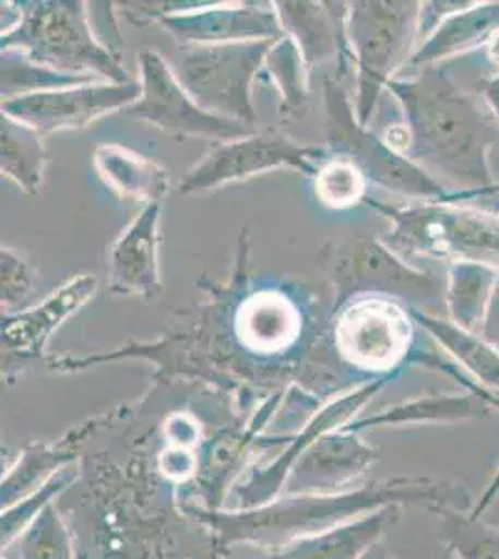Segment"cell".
I'll use <instances>...</instances> for the list:
<instances>
[{
    "mask_svg": "<svg viewBox=\"0 0 499 559\" xmlns=\"http://www.w3.org/2000/svg\"><path fill=\"white\" fill-rule=\"evenodd\" d=\"M494 411L487 401L474 394H430L403 401L377 414L351 419L345 431L366 432L379 427L411 426V424H461L485 418Z\"/></svg>",
    "mask_w": 499,
    "mask_h": 559,
    "instance_id": "obj_23",
    "label": "cell"
},
{
    "mask_svg": "<svg viewBox=\"0 0 499 559\" xmlns=\"http://www.w3.org/2000/svg\"><path fill=\"white\" fill-rule=\"evenodd\" d=\"M31 276L26 265L10 250H2V305H15L28 295Z\"/></svg>",
    "mask_w": 499,
    "mask_h": 559,
    "instance_id": "obj_33",
    "label": "cell"
},
{
    "mask_svg": "<svg viewBox=\"0 0 499 559\" xmlns=\"http://www.w3.org/2000/svg\"><path fill=\"white\" fill-rule=\"evenodd\" d=\"M142 408L88 419L79 477L58 498L79 559H222L215 534L185 509L158 464L161 419Z\"/></svg>",
    "mask_w": 499,
    "mask_h": 559,
    "instance_id": "obj_1",
    "label": "cell"
},
{
    "mask_svg": "<svg viewBox=\"0 0 499 559\" xmlns=\"http://www.w3.org/2000/svg\"><path fill=\"white\" fill-rule=\"evenodd\" d=\"M440 508L472 511L470 490L453 479L429 476H393L367 479L354 489L335 495L280 496L256 509L185 508L211 527L224 552L235 547L278 550L295 540L321 534L343 522L384 508Z\"/></svg>",
    "mask_w": 499,
    "mask_h": 559,
    "instance_id": "obj_2",
    "label": "cell"
},
{
    "mask_svg": "<svg viewBox=\"0 0 499 559\" xmlns=\"http://www.w3.org/2000/svg\"><path fill=\"white\" fill-rule=\"evenodd\" d=\"M326 99L330 103L329 115L332 116L330 129L334 146L342 150L343 157L360 166L366 178L373 179L375 183L382 185L388 191L419 198L424 202L461 204L459 192L445 191L421 166L414 165L392 150L382 136L367 131L366 126H361L348 110L342 92L332 90V96Z\"/></svg>",
    "mask_w": 499,
    "mask_h": 559,
    "instance_id": "obj_9",
    "label": "cell"
},
{
    "mask_svg": "<svg viewBox=\"0 0 499 559\" xmlns=\"http://www.w3.org/2000/svg\"><path fill=\"white\" fill-rule=\"evenodd\" d=\"M142 96L136 83L97 84L81 88L45 90L2 103V112L34 131L57 133L81 129L110 110L131 107Z\"/></svg>",
    "mask_w": 499,
    "mask_h": 559,
    "instance_id": "obj_12",
    "label": "cell"
},
{
    "mask_svg": "<svg viewBox=\"0 0 499 559\" xmlns=\"http://www.w3.org/2000/svg\"><path fill=\"white\" fill-rule=\"evenodd\" d=\"M499 496V466L494 472V476L490 477V481L487 484V489L483 490V495L479 496V500L474 503V508H472V515L474 516H483L485 515V511L490 509L496 500H498Z\"/></svg>",
    "mask_w": 499,
    "mask_h": 559,
    "instance_id": "obj_36",
    "label": "cell"
},
{
    "mask_svg": "<svg viewBox=\"0 0 499 559\" xmlns=\"http://www.w3.org/2000/svg\"><path fill=\"white\" fill-rule=\"evenodd\" d=\"M472 0H430L419 4V17H417V36L429 38L430 34L442 25L443 21L455 13L472 7Z\"/></svg>",
    "mask_w": 499,
    "mask_h": 559,
    "instance_id": "obj_34",
    "label": "cell"
},
{
    "mask_svg": "<svg viewBox=\"0 0 499 559\" xmlns=\"http://www.w3.org/2000/svg\"><path fill=\"white\" fill-rule=\"evenodd\" d=\"M222 559H278V556L265 548L235 547L229 548Z\"/></svg>",
    "mask_w": 499,
    "mask_h": 559,
    "instance_id": "obj_37",
    "label": "cell"
},
{
    "mask_svg": "<svg viewBox=\"0 0 499 559\" xmlns=\"http://www.w3.org/2000/svg\"><path fill=\"white\" fill-rule=\"evenodd\" d=\"M95 166L115 191L121 197L147 200L161 204L168 192V174L165 168L147 160L142 155L120 146H102L95 152Z\"/></svg>",
    "mask_w": 499,
    "mask_h": 559,
    "instance_id": "obj_26",
    "label": "cell"
},
{
    "mask_svg": "<svg viewBox=\"0 0 499 559\" xmlns=\"http://www.w3.org/2000/svg\"><path fill=\"white\" fill-rule=\"evenodd\" d=\"M412 318L480 386L499 395V353L479 334L464 331L448 318L411 310Z\"/></svg>",
    "mask_w": 499,
    "mask_h": 559,
    "instance_id": "obj_24",
    "label": "cell"
},
{
    "mask_svg": "<svg viewBox=\"0 0 499 559\" xmlns=\"http://www.w3.org/2000/svg\"><path fill=\"white\" fill-rule=\"evenodd\" d=\"M272 39H256L242 44L185 47L179 62V83L194 102L222 118L256 126V112L250 103L252 76Z\"/></svg>",
    "mask_w": 499,
    "mask_h": 559,
    "instance_id": "obj_8",
    "label": "cell"
},
{
    "mask_svg": "<svg viewBox=\"0 0 499 559\" xmlns=\"http://www.w3.org/2000/svg\"><path fill=\"white\" fill-rule=\"evenodd\" d=\"M380 461V452L367 444L361 432H324L293 464L282 496L335 495L367 481Z\"/></svg>",
    "mask_w": 499,
    "mask_h": 559,
    "instance_id": "obj_14",
    "label": "cell"
},
{
    "mask_svg": "<svg viewBox=\"0 0 499 559\" xmlns=\"http://www.w3.org/2000/svg\"><path fill=\"white\" fill-rule=\"evenodd\" d=\"M499 34L498 2H474L472 7L451 15L425 39L408 64L414 68L438 66L448 58L487 47Z\"/></svg>",
    "mask_w": 499,
    "mask_h": 559,
    "instance_id": "obj_22",
    "label": "cell"
},
{
    "mask_svg": "<svg viewBox=\"0 0 499 559\" xmlns=\"http://www.w3.org/2000/svg\"><path fill=\"white\" fill-rule=\"evenodd\" d=\"M317 155H323V152L297 146L282 134H250L209 153L181 181L179 191L181 194L209 191L235 179H245L252 174L284 165L297 166L311 173V159Z\"/></svg>",
    "mask_w": 499,
    "mask_h": 559,
    "instance_id": "obj_15",
    "label": "cell"
},
{
    "mask_svg": "<svg viewBox=\"0 0 499 559\" xmlns=\"http://www.w3.org/2000/svg\"><path fill=\"white\" fill-rule=\"evenodd\" d=\"M163 25L183 44H216L237 39L256 41V38H284L282 23L271 10L260 8H213L197 13L163 17Z\"/></svg>",
    "mask_w": 499,
    "mask_h": 559,
    "instance_id": "obj_17",
    "label": "cell"
},
{
    "mask_svg": "<svg viewBox=\"0 0 499 559\" xmlns=\"http://www.w3.org/2000/svg\"><path fill=\"white\" fill-rule=\"evenodd\" d=\"M392 379L395 377H382V379H373L361 384L351 394L337 397L319 413L313 414L304 427L289 432L287 442L278 453H274L272 457L261 459L260 463L253 464L247 476L240 479V484L229 496L226 509L245 511V509L261 508L274 502L284 492L285 481L289 477L293 464L297 463V459L308 450V445L324 432L335 431L348 424L354 414L361 407H366L367 403L373 400V395L379 394Z\"/></svg>",
    "mask_w": 499,
    "mask_h": 559,
    "instance_id": "obj_10",
    "label": "cell"
},
{
    "mask_svg": "<svg viewBox=\"0 0 499 559\" xmlns=\"http://www.w3.org/2000/svg\"><path fill=\"white\" fill-rule=\"evenodd\" d=\"M488 62L492 66L496 75H499V34L487 45Z\"/></svg>",
    "mask_w": 499,
    "mask_h": 559,
    "instance_id": "obj_40",
    "label": "cell"
},
{
    "mask_svg": "<svg viewBox=\"0 0 499 559\" xmlns=\"http://www.w3.org/2000/svg\"><path fill=\"white\" fill-rule=\"evenodd\" d=\"M302 331L300 312L278 292L256 293L240 305L235 332L240 347L258 356H278Z\"/></svg>",
    "mask_w": 499,
    "mask_h": 559,
    "instance_id": "obj_18",
    "label": "cell"
},
{
    "mask_svg": "<svg viewBox=\"0 0 499 559\" xmlns=\"http://www.w3.org/2000/svg\"><path fill=\"white\" fill-rule=\"evenodd\" d=\"M26 8L25 20L13 33L2 36L4 47H23L34 64L51 70H95L116 84L131 83L112 55L90 33L83 4L39 2Z\"/></svg>",
    "mask_w": 499,
    "mask_h": 559,
    "instance_id": "obj_6",
    "label": "cell"
},
{
    "mask_svg": "<svg viewBox=\"0 0 499 559\" xmlns=\"http://www.w3.org/2000/svg\"><path fill=\"white\" fill-rule=\"evenodd\" d=\"M88 435V421L75 426L63 435L62 439L47 442H31L21 450L20 457L8 468L0 485L2 509L44 487L52 476L68 466L79 463L84 440Z\"/></svg>",
    "mask_w": 499,
    "mask_h": 559,
    "instance_id": "obj_19",
    "label": "cell"
},
{
    "mask_svg": "<svg viewBox=\"0 0 499 559\" xmlns=\"http://www.w3.org/2000/svg\"><path fill=\"white\" fill-rule=\"evenodd\" d=\"M360 559H395L393 558V554L390 552V548H388V545H385V540H379L377 545H373V547L369 548L364 556H361Z\"/></svg>",
    "mask_w": 499,
    "mask_h": 559,
    "instance_id": "obj_39",
    "label": "cell"
},
{
    "mask_svg": "<svg viewBox=\"0 0 499 559\" xmlns=\"http://www.w3.org/2000/svg\"><path fill=\"white\" fill-rule=\"evenodd\" d=\"M4 552H15L17 559H79L75 539L57 502L45 509Z\"/></svg>",
    "mask_w": 499,
    "mask_h": 559,
    "instance_id": "obj_29",
    "label": "cell"
},
{
    "mask_svg": "<svg viewBox=\"0 0 499 559\" xmlns=\"http://www.w3.org/2000/svg\"><path fill=\"white\" fill-rule=\"evenodd\" d=\"M92 76L71 75V73H58L51 68L34 64L28 58L20 57V64L15 62L12 52L2 55V96L4 102L12 99V94L21 90L38 88H68L73 84L90 83Z\"/></svg>",
    "mask_w": 499,
    "mask_h": 559,
    "instance_id": "obj_32",
    "label": "cell"
},
{
    "mask_svg": "<svg viewBox=\"0 0 499 559\" xmlns=\"http://www.w3.org/2000/svg\"><path fill=\"white\" fill-rule=\"evenodd\" d=\"M161 204H150L140 213L110 252L112 292L140 293L152 297L158 292L157 221Z\"/></svg>",
    "mask_w": 499,
    "mask_h": 559,
    "instance_id": "obj_21",
    "label": "cell"
},
{
    "mask_svg": "<svg viewBox=\"0 0 499 559\" xmlns=\"http://www.w3.org/2000/svg\"><path fill=\"white\" fill-rule=\"evenodd\" d=\"M393 224L390 242L405 254L475 261L499 271V215L449 202L392 207L367 200Z\"/></svg>",
    "mask_w": 499,
    "mask_h": 559,
    "instance_id": "obj_4",
    "label": "cell"
},
{
    "mask_svg": "<svg viewBox=\"0 0 499 559\" xmlns=\"http://www.w3.org/2000/svg\"><path fill=\"white\" fill-rule=\"evenodd\" d=\"M79 477V468L76 464L63 468L58 472L57 476H52L44 487H39L36 492L23 498L21 502L13 503L12 508L2 509V552L12 547L26 527L36 521L45 509L51 503L57 502L58 498L75 484Z\"/></svg>",
    "mask_w": 499,
    "mask_h": 559,
    "instance_id": "obj_30",
    "label": "cell"
},
{
    "mask_svg": "<svg viewBox=\"0 0 499 559\" xmlns=\"http://www.w3.org/2000/svg\"><path fill=\"white\" fill-rule=\"evenodd\" d=\"M142 96L126 108V115L150 121L168 134L237 140L253 134L247 123L213 115L194 102L155 51L140 52Z\"/></svg>",
    "mask_w": 499,
    "mask_h": 559,
    "instance_id": "obj_11",
    "label": "cell"
},
{
    "mask_svg": "<svg viewBox=\"0 0 499 559\" xmlns=\"http://www.w3.org/2000/svg\"><path fill=\"white\" fill-rule=\"evenodd\" d=\"M479 336L499 353V274L488 300L487 312L480 323Z\"/></svg>",
    "mask_w": 499,
    "mask_h": 559,
    "instance_id": "obj_35",
    "label": "cell"
},
{
    "mask_svg": "<svg viewBox=\"0 0 499 559\" xmlns=\"http://www.w3.org/2000/svg\"><path fill=\"white\" fill-rule=\"evenodd\" d=\"M343 278H348L356 293L390 297L411 310L438 318L448 316L445 278L406 265L390 248L375 239L358 242Z\"/></svg>",
    "mask_w": 499,
    "mask_h": 559,
    "instance_id": "obj_13",
    "label": "cell"
},
{
    "mask_svg": "<svg viewBox=\"0 0 499 559\" xmlns=\"http://www.w3.org/2000/svg\"><path fill=\"white\" fill-rule=\"evenodd\" d=\"M421 2H356L351 8L347 36L358 64L356 115L366 126L382 90L392 83L395 71L411 62V47L417 36Z\"/></svg>",
    "mask_w": 499,
    "mask_h": 559,
    "instance_id": "obj_5",
    "label": "cell"
},
{
    "mask_svg": "<svg viewBox=\"0 0 499 559\" xmlns=\"http://www.w3.org/2000/svg\"><path fill=\"white\" fill-rule=\"evenodd\" d=\"M316 192L319 200L332 210L353 207L366 198V174L347 157H335L319 168Z\"/></svg>",
    "mask_w": 499,
    "mask_h": 559,
    "instance_id": "obj_31",
    "label": "cell"
},
{
    "mask_svg": "<svg viewBox=\"0 0 499 559\" xmlns=\"http://www.w3.org/2000/svg\"><path fill=\"white\" fill-rule=\"evenodd\" d=\"M388 90L403 108L406 159L448 176L461 187L462 202L499 197L490 168V152L499 144L492 112L438 66L414 79H393Z\"/></svg>",
    "mask_w": 499,
    "mask_h": 559,
    "instance_id": "obj_3",
    "label": "cell"
},
{
    "mask_svg": "<svg viewBox=\"0 0 499 559\" xmlns=\"http://www.w3.org/2000/svg\"><path fill=\"white\" fill-rule=\"evenodd\" d=\"M2 559H13V558H10V556H8V554H2Z\"/></svg>",
    "mask_w": 499,
    "mask_h": 559,
    "instance_id": "obj_41",
    "label": "cell"
},
{
    "mask_svg": "<svg viewBox=\"0 0 499 559\" xmlns=\"http://www.w3.org/2000/svg\"><path fill=\"white\" fill-rule=\"evenodd\" d=\"M498 274V269L475 261H451L445 278L449 321L479 334Z\"/></svg>",
    "mask_w": 499,
    "mask_h": 559,
    "instance_id": "obj_25",
    "label": "cell"
},
{
    "mask_svg": "<svg viewBox=\"0 0 499 559\" xmlns=\"http://www.w3.org/2000/svg\"><path fill=\"white\" fill-rule=\"evenodd\" d=\"M483 96L487 102L488 110L499 123V75H492L483 84Z\"/></svg>",
    "mask_w": 499,
    "mask_h": 559,
    "instance_id": "obj_38",
    "label": "cell"
},
{
    "mask_svg": "<svg viewBox=\"0 0 499 559\" xmlns=\"http://www.w3.org/2000/svg\"><path fill=\"white\" fill-rule=\"evenodd\" d=\"M399 519L401 508L379 509L272 552L278 559H360Z\"/></svg>",
    "mask_w": 499,
    "mask_h": 559,
    "instance_id": "obj_20",
    "label": "cell"
},
{
    "mask_svg": "<svg viewBox=\"0 0 499 559\" xmlns=\"http://www.w3.org/2000/svg\"><path fill=\"white\" fill-rule=\"evenodd\" d=\"M414 318L411 308L380 295L356 299L335 323V349L343 362L361 373L397 377L414 355Z\"/></svg>",
    "mask_w": 499,
    "mask_h": 559,
    "instance_id": "obj_7",
    "label": "cell"
},
{
    "mask_svg": "<svg viewBox=\"0 0 499 559\" xmlns=\"http://www.w3.org/2000/svg\"><path fill=\"white\" fill-rule=\"evenodd\" d=\"M437 516L438 539L455 559H499V527L474 516L470 511L440 508Z\"/></svg>",
    "mask_w": 499,
    "mask_h": 559,
    "instance_id": "obj_27",
    "label": "cell"
},
{
    "mask_svg": "<svg viewBox=\"0 0 499 559\" xmlns=\"http://www.w3.org/2000/svg\"><path fill=\"white\" fill-rule=\"evenodd\" d=\"M45 150L38 134L21 121L2 115V174L25 191H38L44 173Z\"/></svg>",
    "mask_w": 499,
    "mask_h": 559,
    "instance_id": "obj_28",
    "label": "cell"
},
{
    "mask_svg": "<svg viewBox=\"0 0 499 559\" xmlns=\"http://www.w3.org/2000/svg\"><path fill=\"white\" fill-rule=\"evenodd\" d=\"M95 287L97 280L88 274L71 280L36 310L2 321V371L8 379H12V371L41 355L49 334L94 295Z\"/></svg>",
    "mask_w": 499,
    "mask_h": 559,
    "instance_id": "obj_16",
    "label": "cell"
}]
</instances>
